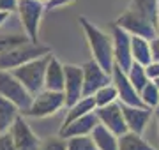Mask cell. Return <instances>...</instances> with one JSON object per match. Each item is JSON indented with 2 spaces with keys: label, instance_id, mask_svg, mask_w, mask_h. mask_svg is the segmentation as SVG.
<instances>
[{
  "label": "cell",
  "instance_id": "6da1fadb",
  "mask_svg": "<svg viewBox=\"0 0 159 150\" xmlns=\"http://www.w3.org/2000/svg\"><path fill=\"white\" fill-rule=\"evenodd\" d=\"M80 25L85 32L87 44L90 48L92 58L96 60L102 69L108 74H111V69L115 65L113 60V41H111V34L102 32L101 29H97L94 23H90L87 18H80Z\"/></svg>",
  "mask_w": 159,
  "mask_h": 150
},
{
  "label": "cell",
  "instance_id": "7a4b0ae2",
  "mask_svg": "<svg viewBox=\"0 0 159 150\" xmlns=\"http://www.w3.org/2000/svg\"><path fill=\"white\" fill-rule=\"evenodd\" d=\"M50 53H51V50L48 46L27 41L23 44H18V46L9 48V50L0 53V69L12 71L16 67H20V65H23V64L34 60V58L44 57V55H50Z\"/></svg>",
  "mask_w": 159,
  "mask_h": 150
},
{
  "label": "cell",
  "instance_id": "3957f363",
  "mask_svg": "<svg viewBox=\"0 0 159 150\" xmlns=\"http://www.w3.org/2000/svg\"><path fill=\"white\" fill-rule=\"evenodd\" d=\"M50 55L34 58V60L23 64V65H20L16 69H12V74L21 81L23 87L27 88L32 95H35L37 92H41L44 88V73H46L48 60H50Z\"/></svg>",
  "mask_w": 159,
  "mask_h": 150
},
{
  "label": "cell",
  "instance_id": "277c9868",
  "mask_svg": "<svg viewBox=\"0 0 159 150\" xmlns=\"http://www.w3.org/2000/svg\"><path fill=\"white\" fill-rule=\"evenodd\" d=\"M62 108H66V95H64V92L43 88L41 92H37L34 95L30 108L25 111V115L23 117L44 118V117L55 115V113L60 111Z\"/></svg>",
  "mask_w": 159,
  "mask_h": 150
},
{
  "label": "cell",
  "instance_id": "5b68a950",
  "mask_svg": "<svg viewBox=\"0 0 159 150\" xmlns=\"http://www.w3.org/2000/svg\"><path fill=\"white\" fill-rule=\"evenodd\" d=\"M0 95L9 99L21 110V115L30 108L34 95L23 87V83L12 74V71L0 69Z\"/></svg>",
  "mask_w": 159,
  "mask_h": 150
},
{
  "label": "cell",
  "instance_id": "8992f818",
  "mask_svg": "<svg viewBox=\"0 0 159 150\" xmlns=\"http://www.w3.org/2000/svg\"><path fill=\"white\" fill-rule=\"evenodd\" d=\"M44 11V4L39 0H18L16 12L20 16L25 34L32 42H39V23Z\"/></svg>",
  "mask_w": 159,
  "mask_h": 150
},
{
  "label": "cell",
  "instance_id": "52a82bcc",
  "mask_svg": "<svg viewBox=\"0 0 159 150\" xmlns=\"http://www.w3.org/2000/svg\"><path fill=\"white\" fill-rule=\"evenodd\" d=\"M111 41H113V60L120 69H127L133 64L131 55V34L119 25H111Z\"/></svg>",
  "mask_w": 159,
  "mask_h": 150
},
{
  "label": "cell",
  "instance_id": "ba28073f",
  "mask_svg": "<svg viewBox=\"0 0 159 150\" xmlns=\"http://www.w3.org/2000/svg\"><path fill=\"white\" fill-rule=\"evenodd\" d=\"M111 83L117 88V94H119V103L127 104V106H145L140 97V94L133 83L127 78V73L124 69H120L119 65L115 64L113 69H111Z\"/></svg>",
  "mask_w": 159,
  "mask_h": 150
},
{
  "label": "cell",
  "instance_id": "9c48e42d",
  "mask_svg": "<svg viewBox=\"0 0 159 150\" xmlns=\"http://www.w3.org/2000/svg\"><path fill=\"white\" fill-rule=\"evenodd\" d=\"M81 69H83V95H94L101 87L111 81V74H108L94 58L83 64Z\"/></svg>",
  "mask_w": 159,
  "mask_h": 150
},
{
  "label": "cell",
  "instance_id": "30bf717a",
  "mask_svg": "<svg viewBox=\"0 0 159 150\" xmlns=\"http://www.w3.org/2000/svg\"><path fill=\"white\" fill-rule=\"evenodd\" d=\"M64 95H66V108L74 104L83 97V69L80 65L66 64L64 65Z\"/></svg>",
  "mask_w": 159,
  "mask_h": 150
},
{
  "label": "cell",
  "instance_id": "8fae6325",
  "mask_svg": "<svg viewBox=\"0 0 159 150\" xmlns=\"http://www.w3.org/2000/svg\"><path fill=\"white\" fill-rule=\"evenodd\" d=\"M96 115L99 118V124H102L104 127H108L110 131L117 136L127 133V126L124 120V113H122V106L119 101H115L111 104L96 108Z\"/></svg>",
  "mask_w": 159,
  "mask_h": 150
},
{
  "label": "cell",
  "instance_id": "7c38bea8",
  "mask_svg": "<svg viewBox=\"0 0 159 150\" xmlns=\"http://www.w3.org/2000/svg\"><path fill=\"white\" fill-rule=\"evenodd\" d=\"M122 113H124V120L127 126V131H133L136 134H143L147 129L148 122L154 118V110L147 106H127L122 104Z\"/></svg>",
  "mask_w": 159,
  "mask_h": 150
},
{
  "label": "cell",
  "instance_id": "4fadbf2b",
  "mask_svg": "<svg viewBox=\"0 0 159 150\" xmlns=\"http://www.w3.org/2000/svg\"><path fill=\"white\" fill-rule=\"evenodd\" d=\"M9 133H11L12 139H14L16 150H39L41 139L34 134V131L30 129V126L27 124L23 115H20L16 118V122L12 124Z\"/></svg>",
  "mask_w": 159,
  "mask_h": 150
},
{
  "label": "cell",
  "instance_id": "5bb4252c",
  "mask_svg": "<svg viewBox=\"0 0 159 150\" xmlns=\"http://www.w3.org/2000/svg\"><path fill=\"white\" fill-rule=\"evenodd\" d=\"M99 124V118L96 115V110L87 113V115L80 117V118H74L69 124H64L58 131V136L64 139L73 138V136H87L94 131V127Z\"/></svg>",
  "mask_w": 159,
  "mask_h": 150
},
{
  "label": "cell",
  "instance_id": "9a60e30c",
  "mask_svg": "<svg viewBox=\"0 0 159 150\" xmlns=\"http://www.w3.org/2000/svg\"><path fill=\"white\" fill-rule=\"evenodd\" d=\"M64 81H66L64 64H60V60L57 57L50 55V60H48L46 73H44V88L64 92Z\"/></svg>",
  "mask_w": 159,
  "mask_h": 150
},
{
  "label": "cell",
  "instance_id": "2e32d148",
  "mask_svg": "<svg viewBox=\"0 0 159 150\" xmlns=\"http://www.w3.org/2000/svg\"><path fill=\"white\" fill-rule=\"evenodd\" d=\"M90 136L94 139V143H96L97 150H119V136L113 134L102 124H97L94 127Z\"/></svg>",
  "mask_w": 159,
  "mask_h": 150
},
{
  "label": "cell",
  "instance_id": "e0dca14e",
  "mask_svg": "<svg viewBox=\"0 0 159 150\" xmlns=\"http://www.w3.org/2000/svg\"><path fill=\"white\" fill-rule=\"evenodd\" d=\"M20 115H21V110L18 108L16 104L0 95V134L9 133L12 124L16 122V118Z\"/></svg>",
  "mask_w": 159,
  "mask_h": 150
},
{
  "label": "cell",
  "instance_id": "ac0fdd59",
  "mask_svg": "<svg viewBox=\"0 0 159 150\" xmlns=\"http://www.w3.org/2000/svg\"><path fill=\"white\" fill-rule=\"evenodd\" d=\"M131 55L133 60L142 65H147L152 60V51H150V41L142 37V35H131Z\"/></svg>",
  "mask_w": 159,
  "mask_h": 150
},
{
  "label": "cell",
  "instance_id": "d6986e66",
  "mask_svg": "<svg viewBox=\"0 0 159 150\" xmlns=\"http://www.w3.org/2000/svg\"><path fill=\"white\" fill-rule=\"evenodd\" d=\"M96 110V103H94V97L92 95H83V97L76 101L74 104L67 106V113H66V118H64V124H69L74 118H80V117L87 115L90 111Z\"/></svg>",
  "mask_w": 159,
  "mask_h": 150
},
{
  "label": "cell",
  "instance_id": "ffe728a7",
  "mask_svg": "<svg viewBox=\"0 0 159 150\" xmlns=\"http://www.w3.org/2000/svg\"><path fill=\"white\" fill-rule=\"evenodd\" d=\"M119 150H157V148H154L150 143H147L142 134L127 131V133L119 136Z\"/></svg>",
  "mask_w": 159,
  "mask_h": 150
},
{
  "label": "cell",
  "instance_id": "44dd1931",
  "mask_svg": "<svg viewBox=\"0 0 159 150\" xmlns=\"http://www.w3.org/2000/svg\"><path fill=\"white\" fill-rule=\"evenodd\" d=\"M127 78H129V81L133 83V87L138 90V94H140V90L150 81L148 76H147V73H145V65L134 62V60H133V64H131V67L127 69Z\"/></svg>",
  "mask_w": 159,
  "mask_h": 150
},
{
  "label": "cell",
  "instance_id": "7402d4cb",
  "mask_svg": "<svg viewBox=\"0 0 159 150\" xmlns=\"http://www.w3.org/2000/svg\"><path fill=\"white\" fill-rule=\"evenodd\" d=\"M92 97H94L96 108H101V106H106V104H111V103H115V101H119V94H117L115 85L110 81L108 85H104V87L99 88Z\"/></svg>",
  "mask_w": 159,
  "mask_h": 150
},
{
  "label": "cell",
  "instance_id": "603a6c76",
  "mask_svg": "<svg viewBox=\"0 0 159 150\" xmlns=\"http://www.w3.org/2000/svg\"><path fill=\"white\" fill-rule=\"evenodd\" d=\"M140 97H142L143 104L150 110H156L159 106V88L156 87V83L152 80L140 90Z\"/></svg>",
  "mask_w": 159,
  "mask_h": 150
},
{
  "label": "cell",
  "instance_id": "cb8c5ba5",
  "mask_svg": "<svg viewBox=\"0 0 159 150\" xmlns=\"http://www.w3.org/2000/svg\"><path fill=\"white\" fill-rule=\"evenodd\" d=\"M67 143V150H97L94 139L90 134L87 136H73V138L66 139Z\"/></svg>",
  "mask_w": 159,
  "mask_h": 150
},
{
  "label": "cell",
  "instance_id": "d4e9b609",
  "mask_svg": "<svg viewBox=\"0 0 159 150\" xmlns=\"http://www.w3.org/2000/svg\"><path fill=\"white\" fill-rule=\"evenodd\" d=\"M27 41H30L29 37H27V34H0V53L6 51V50H9V48H14L18 46V44H23V42H27Z\"/></svg>",
  "mask_w": 159,
  "mask_h": 150
},
{
  "label": "cell",
  "instance_id": "484cf974",
  "mask_svg": "<svg viewBox=\"0 0 159 150\" xmlns=\"http://www.w3.org/2000/svg\"><path fill=\"white\" fill-rule=\"evenodd\" d=\"M39 150H67V143L64 138L55 136V138H48L44 141H41Z\"/></svg>",
  "mask_w": 159,
  "mask_h": 150
},
{
  "label": "cell",
  "instance_id": "4316f807",
  "mask_svg": "<svg viewBox=\"0 0 159 150\" xmlns=\"http://www.w3.org/2000/svg\"><path fill=\"white\" fill-rule=\"evenodd\" d=\"M0 150H16L14 139H12L11 133H2L0 134Z\"/></svg>",
  "mask_w": 159,
  "mask_h": 150
},
{
  "label": "cell",
  "instance_id": "83f0119b",
  "mask_svg": "<svg viewBox=\"0 0 159 150\" xmlns=\"http://www.w3.org/2000/svg\"><path fill=\"white\" fill-rule=\"evenodd\" d=\"M145 73H147L148 80L159 78V60H150V64L145 65Z\"/></svg>",
  "mask_w": 159,
  "mask_h": 150
},
{
  "label": "cell",
  "instance_id": "f1b7e54d",
  "mask_svg": "<svg viewBox=\"0 0 159 150\" xmlns=\"http://www.w3.org/2000/svg\"><path fill=\"white\" fill-rule=\"evenodd\" d=\"M18 0H0V11L4 12H16Z\"/></svg>",
  "mask_w": 159,
  "mask_h": 150
},
{
  "label": "cell",
  "instance_id": "f546056e",
  "mask_svg": "<svg viewBox=\"0 0 159 150\" xmlns=\"http://www.w3.org/2000/svg\"><path fill=\"white\" fill-rule=\"evenodd\" d=\"M76 0H50L46 4V9H57V7H64L69 6V4H74Z\"/></svg>",
  "mask_w": 159,
  "mask_h": 150
},
{
  "label": "cell",
  "instance_id": "4dcf8cb0",
  "mask_svg": "<svg viewBox=\"0 0 159 150\" xmlns=\"http://www.w3.org/2000/svg\"><path fill=\"white\" fill-rule=\"evenodd\" d=\"M150 51H152V60H159V34L150 39Z\"/></svg>",
  "mask_w": 159,
  "mask_h": 150
},
{
  "label": "cell",
  "instance_id": "1f68e13d",
  "mask_svg": "<svg viewBox=\"0 0 159 150\" xmlns=\"http://www.w3.org/2000/svg\"><path fill=\"white\" fill-rule=\"evenodd\" d=\"M9 14H11V12H4V11H0V25L4 23V21H6L7 18H9Z\"/></svg>",
  "mask_w": 159,
  "mask_h": 150
},
{
  "label": "cell",
  "instance_id": "d6a6232c",
  "mask_svg": "<svg viewBox=\"0 0 159 150\" xmlns=\"http://www.w3.org/2000/svg\"><path fill=\"white\" fill-rule=\"evenodd\" d=\"M154 118H156V124H157V134H159V106L154 110Z\"/></svg>",
  "mask_w": 159,
  "mask_h": 150
},
{
  "label": "cell",
  "instance_id": "836d02e7",
  "mask_svg": "<svg viewBox=\"0 0 159 150\" xmlns=\"http://www.w3.org/2000/svg\"><path fill=\"white\" fill-rule=\"evenodd\" d=\"M152 81H154V83H156V87L159 88V78H156V80H152Z\"/></svg>",
  "mask_w": 159,
  "mask_h": 150
},
{
  "label": "cell",
  "instance_id": "e575fe53",
  "mask_svg": "<svg viewBox=\"0 0 159 150\" xmlns=\"http://www.w3.org/2000/svg\"><path fill=\"white\" fill-rule=\"evenodd\" d=\"M39 2H43V4H44V7H46V4H48L50 0H39Z\"/></svg>",
  "mask_w": 159,
  "mask_h": 150
}]
</instances>
